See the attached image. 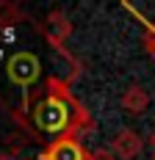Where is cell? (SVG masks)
<instances>
[{
    "label": "cell",
    "mask_w": 155,
    "mask_h": 160,
    "mask_svg": "<svg viewBox=\"0 0 155 160\" xmlns=\"http://www.w3.org/2000/svg\"><path fill=\"white\" fill-rule=\"evenodd\" d=\"M75 116H78V111H72V105H69L67 97L47 94L45 99H39L36 108H33V124H36V130H42V132L58 135L64 130H72Z\"/></svg>",
    "instance_id": "1"
},
{
    "label": "cell",
    "mask_w": 155,
    "mask_h": 160,
    "mask_svg": "<svg viewBox=\"0 0 155 160\" xmlns=\"http://www.w3.org/2000/svg\"><path fill=\"white\" fill-rule=\"evenodd\" d=\"M6 75H8V80H11L14 86L28 88V86H33V83L39 80V75H42V61H39L33 52H28V50H19V52H14V55L8 58Z\"/></svg>",
    "instance_id": "2"
},
{
    "label": "cell",
    "mask_w": 155,
    "mask_h": 160,
    "mask_svg": "<svg viewBox=\"0 0 155 160\" xmlns=\"http://www.w3.org/2000/svg\"><path fill=\"white\" fill-rule=\"evenodd\" d=\"M141 149H144V138H141L136 130H119L116 132V138H114V144H111V152L116 155L119 160H133L141 155Z\"/></svg>",
    "instance_id": "3"
},
{
    "label": "cell",
    "mask_w": 155,
    "mask_h": 160,
    "mask_svg": "<svg viewBox=\"0 0 155 160\" xmlns=\"http://www.w3.org/2000/svg\"><path fill=\"white\" fill-rule=\"evenodd\" d=\"M86 158H89V155L83 152L80 141H78V138H69V135L58 138V141L42 155V160H86Z\"/></svg>",
    "instance_id": "4"
},
{
    "label": "cell",
    "mask_w": 155,
    "mask_h": 160,
    "mask_svg": "<svg viewBox=\"0 0 155 160\" xmlns=\"http://www.w3.org/2000/svg\"><path fill=\"white\" fill-rule=\"evenodd\" d=\"M150 105V94L144 91V86H130L122 94V108L127 113H144Z\"/></svg>",
    "instance_id": "5"
},
{
    "label": "cell",
    "mask_w": 155,
    "mask_h": 160,
    "mask_svg": "<svg viewBox=\"0 0 155 160\" xmlns=\"http://www.w3.org/2000/svg\"><path fill=\"white\" fill-rule=\"evenodd\" d=\"M47 31H50V39H53V42H61L64 36L69 33V22H67L58 11H53V14H50V22H47Z\"/></svg>",
    "instance_id": "6"
},
{
    "label": "cell",
    "mask_w": 155,
    "mask_h": 160,
    "mask_svg": "<svg viewBox=\"0 0 155 160\" xmlns=\"http://www.w3.org/2000/svg\"><path fill=\"white\" fill-rule=\"evenodd\" d=\"M11 19H17V8L8 3H0V22H11Z\"/></svg>",
    "instance_id": "7"
},
{
    "label": "cell",
    "mask_w": 155,
    "mask_h": 160,
    "mask_svg": "<svg viewBox=\"0 0 155 160\" xmlns=\"http://www.w3.org/2000/svg\"><path fill=\"white\" fill-rule=\"evenodd\" d=\"M86 160H116V155L111 149H94V152H89Z\"/></svg>",
    "instance_id": "8"
},
{
    "label": "cell",
    "mask_w": 155,
    "mask_h": 160,
    "mask_svg": "<svg viewBox=\"0 0 155 160\" xmlns=\"http://www.w3.org/2000/svg\"><path fill=\"white\" fill-rule=\"evenodd\" d=\"M144 22H147V19H144ZM147 28H150V33H152L150 42H152V55H155V22H147Z\"/></svg>",
    "instance_id": "9"
},
{
    "label": "cell",
    "mask_w": 155,
    "mask_h": 160,
    "mask_svg": "<svg viewBox=\"0 0 155 160\" xmlns=\"http://www.w3.org/2000/svg\"><path fill=\"white\" fill-rule=\"evenodd\" d=\"M0 160H11V158H8V155H0Z\"/></svg>",
    "instance_id": "10"
}]
</instances>
